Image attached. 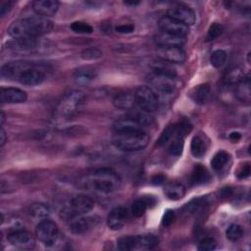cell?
Instances as JSON below:
<instances>
[{
  "mask_svg": "<svg viewBox=\"0 0 251 251\" xmlns=\"http://www.w3.org/2000/svg\"><path fill=\"white\" fill-rule=\"evenodd\" d=\"M53 24L41 16H26L15 21L8 28V33L15 39L37 38L50 32Z\"/></svg>",
  "mask_w": 251,
  "mask_h": 251,
  "instance_id": "6da1fadb",
  "label": "cell"
},
{
  "mask_svg": "<svg viewBox=\"0 0 251 251\" xmlns=\"http://www.w3.org/2000/svg\"><path fill=\"white\" fill-rule=\"evenodd\" d=\"M79 184L85 189L109 194L119 189L121 178L114 171L103 168L86 173L79 179Z\"/></svg>",
  "mask_w": 251,
  "mask_h": 251,
  "instance_id": "7a4b0ae2",
  "label": "cell"
},
{
  "mask_svg": "<svg viewBox=\"0 0 251 251\" xmlns=\"http://www.w3.org/2000/svg\"><path fill=\"white\" fill-rule=\"evenodd\" d=\"M149 139V135L144 130H123L115 131L112 143L120 150L134 152L144 149Z\"/></svg>",
  "mask_w": 251,
  "mask_h": 251,
  "instance_id": "3957f363",
  "label": "cell"
},
{
  "mask_svg": "<svg viewBox=\"0 0 251 251\" xmlns=\"http://www.w3.org/2000/svg\"><path fill=\"white\" fill-rule=\"evenodd\" d=\"M94 206V201L91 197L78 194L72 197L68 202H66L60 210V218L66 221H71L74 218L84 215L92 210Z\"/></svg>",
  "mask_w": 251,
  "mask_h": 251,
  "instance_id": "277c9868",
  "label": "cell"
},
{
  "mask_svg": "<svg viewBox=\"0 0 251 251\" xmlns=\"http://www.w3.org/2000/svg\"><path fill=\"white\" fill-rule=\"evenodd\" d=\"M85 95L80 90H72L66 93L60 101L57 113L60 117L69 119L75 116L84 104Z\"/></svg>",
  "mask_w": 251,
  "mask_h": 251,
  "instance_id": "5b68a950",
  "label": "cell"
},
{
  "mask_svg": "<svg viewBox=\"0 0 251 251\" xmlns=\"http://www.w3.org/2000/svg\"><path fill=\"white\" fill-rule=\"evenodd\" d=\"M135 105L147 113L155 112L159 108V98L156 92L149 86H139L134 91Z\"/></svg>",
  "mask_w": 251,
  "mask_h": 251,
  "instance_id": "8992f818",
  "label": "cell"
},
{
  "mask_svg": "<svg viewBox=\"0 0 251 251\" xmlns=\"http://www.w3.org/2000/svg\"><path fill=\"white\" fill-rule=\"evenodd\" d=\"M35 235L36 238L46 246H52L58 239L59 229L53 221L45 219L40 221L36 226Z\"/></svg>",
  "mask_w": 251,
  "mask_h": 251,
  "instance_id": "52a82bcc",
  "label": "cell"
},
{
  "mask_svg": "<svg viewBox=\"0 0 251 251\" xmlns=\"http://www.w3.org/2000/svg\"><path fill=\"white\" fill-rule=\"evenodd\" d=\"M151 88L155 91H158L165 95L172 94L176 89V80L175 76L164 75V74H158L153 73L148 79Z\"/></svg>",
  "mask_w": 251,
  "mask_h": 251,
  "instance_id": "ba28073f",
  "label": "cell"
},
{
  "mask_svg": "<svg viewBox=\"0 0 251 251\" xmlns=\"http://www.w3.org/2000/svg\"><path fill=\"white\" fill-rule=\"evenodd\" d=\"M8 241L11 245L20 249H33L35 246V238L29 231L24 229H15L8 233Z\"/></svg>",
  "mask_w": 251,
  "mask_h": 251,
  "instance_id": "9c48e42d",
  "label": "cell"
},
{
  "mask_svg": "<svg viewBox=\"0 0 251 251\" xmlns=\"http://www.w3.org/2000/svg\"><path fill=\"white\" fill-rule=\"evenodd\" d=\"M99 223L97 216H78L71 220L69 229L74 234H84L90 231Z\"/></svg>",
  "mask_w": 251,
  "mask_h": 251,
  "instance_id": "30bf717a",
  "label": "cell"
},
{
  "mask_svg": "<svg viewBox=\"0 0 251 251\" xmlns=\"http://www.w3.org/2000/svg\"><path fill=\"white\" fill-rule=\"evenodd\" d=\"M167 16L182 23L187 26L192 25L196 20L194 11L185 5H176L168 9Z\"/></svg>",
  "mask_w": 251,
  "mask_h": 251,
  "instance_id": "8fae6325",
  "label": "cell"
},
{
  "mask_svg": "<svg viewBox=\"0 0 251 251\" xmlns=\"http://www.w3.org/2000/svg\"><path fill=\"white\" fill-rule=\"evenodd\" d=\"M157 55L162 61L171 64H182L186 59L181 47H158Z\"/></svg>",
  "mask_w": 251,
  "mask_h": 251,
  "instance_id": "7c38bea8",
  "label": "cell"
},
{
  "mask_svg": "<svg viewBox=\"0 0 251 251\" xmlns=\"http://www.w3.org/2000/svg\"><path fill=\"white\" fill-rule=\"evenodd\" d=\"M159 27L161 31H165L168 33L179 35V36H186L188 33V26L183 25L182 23L172 19L168 16H164L159 21Z\"/></svg>",
  "mask_w": 251,
  "mask_h": 251,
  "instance_id": "4fadbf2b",
  "label": "cell"
},
{
  "mask_svg": "<svg viewBox=\"0 0 251 251\" xmlns=\"http://www.w3.org/2000/svg\"><path fill=\"white\" fill-rule=\"evenodd\" d=\"M154 41L159 47H181L185 43V37L159 31L154 36Z\"/></svg>",
  "mask_w": 251,
  "mask_h": 251,
  "instance_id": "5bb4252c",
  "label": "cell"
},
{
  "mask_svg": "<svg viewBox=\"0 0 251 251\" xmlns=\"http://www.w3.org/2000/svg\"><path fill=\"white\" fill-rule=\"evenodd\" d=\"M127 210L122 206L116 207L109 213L107 217V225L112 230H119L125 226Z\"/></svg>",
  "mask_w": 251,
  "mask_h": 251,
  "instance_id": "9a60e30c",
  "label": "cell"
},
{
  "mask_svg": "<svg viewBox=\"0 0 251 251\" xmlns=\"http://www.w3.org/2000/svg\"><path fill=\"white\" fill-rule=\"evenodd\" d=\"M1 102L3 104H19L24 103L26 100V93L17 87H7L2 88L0 92Z\"/></svg>",
  "mask_w": 251,
  "mask_h": 251,
  "instance_id": "2e32d148",
  "label": "cell"
},
{
  "mask_svg": "<svg viewBox=\"0 0 251 251\" xmlns=\"http://www.w3.org/2000/svg\"><path fill=\"white\" fill-rule=\"evenodd\" d=\"M32 8L36 15L48 18L56 14L59 8V2L56 0H36L32 3Z\"/></svg>",
  "mask_w": 251,
  "mask_h": 251,
  "instance_id": "e0dca14e",
  "label": "cell"
},
{
  "mask_svg": "<svg viewBox=\"0 0 251 251\" xmlns=\"http://www.w3.org/2000/svg\"><path fill=\"white\" fill-rule=\"evenodd\" d=\"M189 97L198 105L206 104L211 98V88L207 83L193 87L189 92Z\"/></svg>",
  "mask_w": 251,
  "mask_h": 251,
  "instance_id": "ac0fdd59",
  "label": "cell"
},
{
  "mask_svg": "<svg viewBox=\"0 0 251 251\" xmlns=\"http://www.w3.org/2000/svg\"><path fill=\"white\" fill-rule=\"evenodd\" d=\"M115 131H123V130H144L141 126L129 115L120 117L116 120L113 125ZM145 131V130H144Z\"/></svg>",
  "mask_w": 251,
  "mask_h": 251,
  "instance_id": "d6986e66",
  "label": "cell"
},
{
  "mask_svg": "<svg viewBox=\"0 0 251 251\" xmlns=\"http://www.w3.org/2000/svg\"><path fill=\"white\" fill-rule=\"evenodd\" d=\"M39 41L37 38H19L9 41L7 47L16 51H30L36 49L39 46Z\"/></svg>",
  "mask_w": 251,
  "mask_h": 251,
  "instance_id": "ffe728a7",
  "label": "cell"
},
{
  "mask_svg": "<svg viewBox=\"0 0 251 251\" xmlns=\"http://www.w3.org/2000/svg\"><path fill=\"white\" fill-rule=\"evenodd\" d=\"M95 77V71L91 67H81L74 73V80L77 85H87Z\"/></svg>",
  "mask_w": 251,
  "mask_h": 251,
  "instance_id": "44dd1931",
  "label": "cell"
},
{
  "mask_svg": "<svg viewBox=\"0 0 251 251\" xmlns=\"http://www.w3.org/2000/svg\"><path fill=\"white\" fill-rule=\"evenodd\" d=\"M235 95L236 97L245 103L250 102L251 98V88H250V78L248 75L244 77L235 85Z\"/></svg>",
  "mask_w": 251,
  "mask_h": 251,
  "instance_id": "7402d4cb",
  "label": "cell"
},
{
  "mask_svg": "<svg viewBox=\"0 0 251 251\" xmlns=\"http://www.w3.org/2000/svg\"><path fill=\"white\" fill-rule=\"evenodd\" d=\"M159 243L158 237L154 234L146 233L135 236V249L141 250H150L155 248Z\"/></svg>",
  "mask_w": 251,
  "mask_h": 251,
  "instance_id": "603a6c76",
  "label": "cell"
},
{
  "mask_svg": "<svg viewBox=\"0 0 251 251\" xmlns=\"http://www.w3.org/2000/svg\"><path fill=\"white\" fill-rule=\"evenodd\" d=\"M211 176L205 167L202 165H196L190 175V182L193 185H200L208 182Z\"/></svg>",
  "mask_w": 251,
  "mask_h": 251,
  "instance_id": "cb8c5ba5",
  "label": "cell"
},
{
  "mask_svg": "<svg viewBox=\"0 0 251 251\" xmlns=\"http://www.w3.org/2000/svg\"><path fill=\"white\" fill-rule=\"evenodd\" d=\"M28 215L37 221H42L48 219L50 215V209L47 205L43 203H33L28 207Z\"/></svg>",
  "mask_w": 251,
  "mask_h": 251,
  "instance_id": "d4e9b609",
  "label": "cell"
},
{
  "mask_svg": "<svg viewBox=\"0 0 251 251\" xmlns=\"http://www.w3.org/2000/svg\"><path fill=\"white\" fill-rule=\"evenodd\" d=\"M113 104L115 107L119 109H124V110H128L133 107L135 104L134 101V94L129 93V92H124L117 94L114 99H113Z\"/></svg>",
  "mask_w": 251,
  "mask_h": 251,
  "instance_id": "484cf974",
  "label": "cell"
},
{
  "mask_svg": "<svg viewBox=\"0 0 251 251\" xmlns=\"http://www.w3.org/2000/svg\"><path fill=\"white\" fill-rule=\"evenodd\" d=\"M243 77L244 74L242 70L238 67H232L226 71L223 76V81L226 85H236Z\"/></svg>",
  "mask_w": 251,
  "mask_h": 251,
  "instance_id": "4316f807",
  "label": "cell"
},
{
  "mask_svg": "<svg viewBox=\"0 0 251 251\" xmlns=\"http://www.w3.org/2000/svg\"><path fill=\"white\" fill-rule=\"evenodd\" d=\"M164 192L166 196L171 200L181 199L185 194V188L181 183L172 182L166 185Z\"/></svg>",
  "mask_w": 251,
  "mask_h": 251,
  "instance_id": "83f0119b",
  "label": "cell"
},
{
  "mask_svg": "<svg viewBox=\"0 0 251 251\" xmlns=\"http://www.w3.org/2000/svg\"><path fill=\"white\" fill-rule=\"evenodd\" d=\"M128 114L141 126L143 129L152 126L155 124L154 119L143 110H132Z\"/></svg>",
  "mask_w": 251,
  "mask_h": 251,
  "instance_id": "f1b7e54d",
  "label": "cell"
},
{
  "mask_svg": "<svg viewBox=\"0 0 251 251\" xmlns=\"http://www.w3.org/2000/svg\"><path fill=\"white\" fill-rule=\"evenodd\" d=\"M190 151H191V154L195 158H201L205 155V153L207 151V144L201 135H195L192 138L191 145H190Z\"/></svg>",
  "mask_w": 251,
  "mask_h": 251,
  "instance_id": "f546056e",
  "label": "cell"
},
{
  "mask_svg": "<svg viewBox=\"0 0 251 251\" xmlns=\"http://www.w3.org/2000/svg\"><path fill=\"white\" fill-rule=\"evenodd\" d=\"M229 159V154L224 150H221L219 152H217L213 159L211 160V167L214 171L218 172V171H221L225 166L226 164L227 163Z\"/></svg>",
  "mask_w": 251,
  "mask_h": 251,
  "instance_id": "4dcf8cb0",
  "label": "cell"
},
{
  "mask_svg": "<svg viewBox=\"0 0 251 251\" xmlns=\"http://www.w3.org/2000/svg\"><path fill=\"white\" fill-rule=\"evenodd\" d=\"M175 137H176V126L175 125H170L163 130L156 144L158 146L164 145L165 143H167L168 141H170L172 138H175Z\"/></svg>",
  "mask_w": 251,
  "mask_h": 251,
  "instance_id": "1f68e13d",
  "label": "cell"
},
{
  "mask_svg": "<svg viewBox=\"0 0 251 251\" xmlns=\"http://www.w3.org/2000/svg\"><path fill=\"white\" fill-rule=\"evenodd\" d=\"M243 233H244L243 228L239 225H235V224L230 225L226 231V237L230 241H237L243 236Z\"/></svg>",
  "mask_w": 251,
  "mask_h": 251,
  "instance_id": "d6a6232c",
  "label": "cell"
},
{
  "mask_svg": "<svg viewBox=\"0 0 251 251\" xmlns=\"http://www.w3.org/2000/svg\"><path fill=\"white\" fill-rule=\"evenodd\" d=\"M183 138L182 137H175L171 142L168 151L173 156H180L183 150Z\"/></svg>",
  "mask_w": 251,
  "mask_h": 251,
  "instance_id": "836d02e7",
  "label": "cell"
},
{
  "mask_svg": "<svg viewBox=\"0 0 251 251\" xmlns=\"http://www.w3.org/2000/svg\"><path fill=\"white\" fill-rule=\"evenodd\" d=\"M226 59V53L224 50H216L212 53L210 61L215 68L222 67Z\"/></svg>",
  "mask_w": 251,
  "mask_h": 251,
  "instance_id": "e575fe53",
  "label": "cell"
},
{
  "mask_svg": "<svg viewBox=\"0 0 251 251\" xmlns=\"http://www.w3.org/2000/svg\"><path fill=\"white\" fill-rule=\"evenodd\" d=\"M117 246L120 250L135 249V236H125L118 240Z\"/></svg>",
  "mask_w": 251,
  "mask_h": 251,
  "instance_id": "d590c367",
  "label": "cell"
},
{
  "mask_svg": "<svg viewBox=\"0 0 251 251\" xmlns=\"http://www.w3.org/2000/svg\"><path fill=\"white\" fill-rule=\"evenodd\" d=\"M146 209H147V202L143 199H137L131 205V213L136 218L141 217L145 213Z\"/></svg>",
  "mask_w": 251,
  "mask_h": 251,
  "instance_id": "8d00e7d4",
  "label": "cell"
},
{
  "mask_svg": "<svg viewBox=\"0 0 251 251\" xmlns=\"http://www.w3.org/2000/svg\"><path fill=\"white\" fill-rule=\"evenodd\" d=\"M223 31H224V26H223L221 24H219V23H213V24L210 25V27H209V29H208V31H207L206 39H207L208 41L214 40V39H216L217 37H219V36L222 34Z\"/></svg>",
  "mask_w": 251,
  "mask_h": 251,
  "instance_id": "74e56055",
  "label": "cell"
},
{
  "mask_svg": "<svg viewBox=\"0 0 251 251\" xmlns=\"http://www.w3.org/2000/svg\"><path fill=\"white\" fill-rule=\"evenodd\" d=\"M102 51L97 47H89L85 48L81 52V58L84 60H95L102 57Z\"/></svg>",
  "mask_w": 251,
  "mask_h": 251,
  "instance_id": "f35d334b",
  "label": "cell"
},
{
  "mask_svg": "<svg viewBox=\"0 0 251 251\" xmlns=\"http://www.w3.org/2000/svg\"><path fill=\"white\" fill-rule=\"evenodd\" d=\"M71 28L76 33H91L93 31L92 26L84 22H75L71 25Z\"/></svg>",
  "mask_w": 251,
  "mask_h": 251,
  "instance_id": "ab89813d",
  "label": "cell"
},
{
  "mask_svg": "<svg viewBox=\"0 0 251 251\" xmlns=\"http://www.w3.org/2000/svg\"><path fill=\"white\" fill-rule=\"evenodd\" d=\"M217 241L213 237H204L198 244V250L200 251H212L216 249Z\"/></svg>",
  "mask_w": 251,
  "mask_h": 251,
  "instance_id": "60d3db41",
  "label": "cell"
},
{
  "mask_svg": "<svg viewBox=\"0 0 251 251\" xmlns=\"http://www.w3.org/2000/svg\"><path fill=\"white\" fill-rule=\"evenodd\" d=\"M250 172H251V170H250V163H249V162L244 163V164L239 168V170H238V172H237V177H238L239 179H244V178H246V177L249 176Z\"/></svg>",
  "mask_w": 251,
  "mask_h": 251,
  "instance_id": "b9f144b4",
  "label": "cell"
},
{
  "mask_svg": "<svg viewBox=\"0 0 251 251\" xmlns=\"http://www.w3.org/2000/svg\"><path fill=\"white\" fill-rule=\"evenodd\" d=\"M175 220V212L173 210H167L162 219V225L169 226Z\"/></svg>",
  "mask_w": 251,
  "mask_h": 251,
  "instance_id": "7bdbcfd3",
  "label": "cell"
},
{
  "mask_svg": "<svg viewBox=\"0 0 251 251\" xmlns=\"http://www.w3.org/2000/svg\"><path fill=\"white\" fill-rule=\"evenodd\" d=\"M134 30V25L132 24H122L116 27V31L120 33H130Z\"/></svg>",
  "mask_w": 251,
  "mask_h": 251,
  "instance_id": "ee69618b",
  "label": "cell"
},
{
  "mask_svg": "<svg viewBox=\"0 0 251 251\" xmlns=\"http://www.w3.org/2000/svg\"><path fill=\"white\" fill-rule=\"evenodd\" d=\"M12 5H13V2H11V1L2 2L1 6H0V16L4 17L10 11Z\"/></svg>",
  "mask_w": 251,
  "mask_h": 251,
  "instance_id": "f6af8a7d",
  "label": "cell"
},
{
  "mask_svg": "<svg viewBox=\"0 0 251 251\" xmlns=\"http://www.w3.org/2000/svg\"><path fill=\"white\" fill-rule=\"evenodd\" d=\"M165 180V176H162V175H157V176H154L151 179V181L154 183V184H161L163 183Z\"/></svg>",
  "mask_w": 251,
  "mask_h": 251,
  "instance_id": "bcb514c9",
  "label": "cell"
},
{
  "mask_svg": "<svg viewBox=\"0 0 251 251\" xmlns=\"http://www.w3.org/2000/svg\"><path fill=\"white\" fill-rule=\"evenodd\" d=\"M241 138V134L239 132H231L229 134V139L232 141V142H236L238 140H240Z\"/></svg>",
  "mask_w": 251,
  "mask_h": 251,
  "instance_id": "7dc6e473",
  "label": "cell"
},
{
  "mask_svg": "<svg viewBox=\"0 0 251 251\" xmlns=\"http://www.w3.org/2000/svg\"><path fill=\"white\" fill-rule=\"evenodd\" d=\"M6 132L5 130L3 129V127H1V130H0V146H4L5 142H6Z\"/></svg>",
  "mask_w": 251,
  "mask_h": 251,
  "instance_id": "c3c4849f",
  "label": "cell"
},
{
  "mask_svg": "<svg viewBox=\"0 0 251 251\" xmlns=\"http://www.w3.org/2000/svg\"><path fill=\"white\" fill-rule=\"evenodd\" d=\"M126 5H130V6H135V5H138L139 2L138 1H131V2H124Z\"/></svg>",
  "mask_w": 251,
  "mask_h": 251,
  "instance_id": "681fc988",
  "label": "cell"
},
{
  "mask_svg": "<svg viewBox=\"0 0 251 251\" xmlns=\"http://www.w3.org/2000/svg\"><path fill=\"white\" fill-rule=\"evenodd\" d=\"M0 120H1V126L4 125V122L6 120V117H5V114L3 112H1V116H0Z\"/></svg>",
  "mask_w": 251,
  "mask_h": 251,
  "instance_id": "f907efd6",
  "label": "cell"
}]
</instances>
